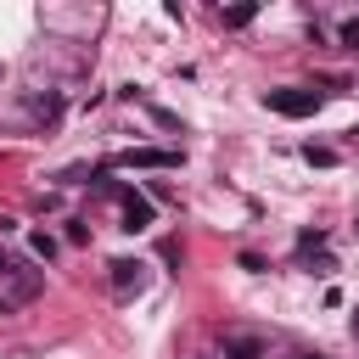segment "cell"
Masks as SVG:
<instances>
[{"label": "cell", "mask_w": 359, "mask_h": 359, "mask_svg": "<svg viewBox=\"0 0 359 359\" xmlns=\"http://www.w3.org/2000/svg\"><path fill=\"white\" fill-rule=\"evenodd\" d=\"M224 17V28H247L252 22V6H230V11H219Z\"/></svg>", "instance_id": "9c48e42d"}, {"label": "cell", "mask_w": 359, "mask_h": 359, "mask_svg": "<svg viewBox=\"0 0 359 359\" xmlns=\"http://www.w3.org/2000/svg\"><path fill=\"white\" fill-rule=\"evenodd\" d=\"M224 359H264V342L247 337V331H230L224 337Z\"/></svg>", "instance_id": "5b68a950"}, {"label": "cell", "mask_w": 359, "mask_h": 359, "mask_svg": "<svg viewBox=\"0 0 359 359\" xmlns=\"http://www.w3.org/2000/svg\"><path fill=\"white\" fill-rule=\"evenodd\" d=\"M118 202H123V230H146L151 224V202L140 191H118Z\"/></svg>", "instance_id": "3957f363"}, {"label": "cell", "mask_w": 359, "mask_h": 359, "mask_svg": "<svg viewBox=\"0 0 359 359\" xmlns=\"http://www.w3.org/2000/svg\"><path fill=\"white\" fill-rule=\"evenodd\" d=\"M297 258H303V264H320V269H325V264H331V258H325V236L303 230V236H297Z\"/></svg>", "instance_id": "8992f818"}, {"label": "cell", "mask_w": 359, "mask_h": 359, "mask_svg": "<svg viewBox=\"0 0 359 359\" xmlns=\"http://www.w3.org/2000/svg\"><path fill=\"white\" fill-rule=\"evenodd\" d=\"M112 163H118V168H174V163H180V151H157V146H129V151H118Z\"/></svg>", "instance_id": "7a4b0ae2"}, {"label": "cell", "mask_w": 359, "mask_h": 359, "mask_svg": "<svg viewBox=\"0 0 359 359\" xmlns=\"http://www.w3.org/2000/svg\"><path fill=\"white\" fill-rule=\"evenodd\" d=\"M39 292V275H28V269H17V280H11V292H6V309H17V303H28Z\"/></svg>", "instance_id": "52a82bcc"}, {"label": "cell", "mask_w": 359, "mask_h": 359, "mask_svg": "<svg viewBox=\"0 0 359 359\" xmlns=\"http://www.w3.org/2000/svg\"><path fill=\"white\" fill-rule=\"evenodd\" d=\"M303 157H309V163H320V168H331V163H337V151H331V146H309Z\"/></svg>", "instance_id": "8fae6325"}, {"label": "cell", "mask_w": 359, "mask_h": 359, "mask_svg": "<svg viewBox=\"0 0 359 359\" xmlns=\"http://www.w3.org/2000/svg\"><path fill=\"white\" fill-rule=\"evenodd\" d=\"M264 107H269V112H280V118H314V112H320V95H314V90H292V84H286V90H269V95H264Z\"/></svg>", "instance_id": "6da1fadb"}, {"label": "cell", "mask_w": 359, "mask_h": 359, "mask_svg": "<svg viewBox=\"0 0 359 359\" xmlns=\"http://www.w3.org/2000/svg\"><path fill=\"white\" fill-rule=\"evenodd\" d=\"M67 241L84 247V241H90V224H84V219H67Z\"/></svg>", "instance_id": "7c38bea8"}, {"label": "cell", "mask_w": 359, "mask_h": 359, "mask_svg": "<svg viewBox=\"0 0 359 359\" xmlns=\"http://www.w3.org/2000/svg\"><path fill=\"white\" fill-rule=\"evenodd\" d=\"M337 39H342V45H348V50H359V17H348V22H342V34H337Z\"/></svg>", "instance_id": "4fadbf2b"}, {"label": "cell", "mask_w": 359, "mask_h": 359, "mask_svg": "<svg viewBox=\"0 0 359 359\" xmlns=\"http://www.w3.org/2000/svg\"><path fill=\"white\" fill-rule=\"evenodd\" d=\"M56 112H62V95H39V101H34V118H45V123H50Z\"/></svg>", "instance_id": "30bf717a"}, {"label": "cell", "mask_w": 359, "mask_h": 359, "mask_svg": "<svg viewBox=\"0 0 359 359\" xmlns=\"http://www.w3.org/2000/svg\"><path fill=\"white\" fill-rule=\"evenodd\" d=\"M107 269H112V286L118 292H140V280H146V264L140 258H112Z\"/></svg>", "instance_id": "277c9868"}, {"label": "cell", "mask_w": 359, "mask_h": 359, "mask_svg": "<svg viewBox=\"0 0 359 359\" xmlns=\"http://www.w3.org/2000/svg\"><path fill=\"white\" fill-rule=\"evenodd\" d=\"M28 247H34V258H45V264L56 258V241H50L45 230H34V236H28Z\"/></svg>", "instance_id": "ba28073f"}]
</instances>
